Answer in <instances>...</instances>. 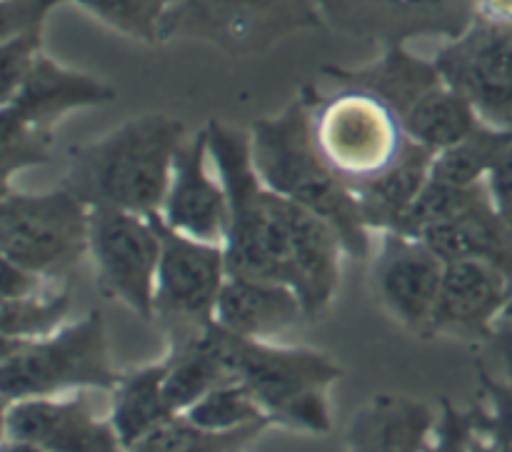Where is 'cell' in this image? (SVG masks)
<instances>
[{
  "label": "cell",
  "instance_id": "12",
  "mask_svg": "<svg viewBox=\"0 0 512 452\" xmlns=\"http://www.w3.org/2000/svg\"><path fill=\"white\" fill-rule=\"evenodd\" d=\"M373 283L380 305L408 333L430 338L445 260L425 240L403 233H380Z\"/></svg>",
  "mask_w": 512,
  "mask_h": 452
},
{
  "label": "cell",
  "instance_id": "18",
  "mask_svg": "<svg viewBox=\"0 0 512 452\" xmlns=\"http://www.w3.org/2000/svg\"><path fill=\"white\" fill-rule=\"evenodd\" d=\"M165 395L178 415L193 408L210 390L238 383V335L213 323L198 333L168 340Z\"/></svg>",
  "mask_w": 512,
  "mask_h": 452
},
{
  "label": "cell",
  "instance_id": "15",
  "mask_svg": "<svg viewBox=\"0 0 512 452\" xmlns=\"http://www.w3.org/2000/svg\"><path fill=\"white\" fill-rule=\"evenodd\" d=\"M210 165L208 130L203 128L178 150L160 218L175 233L223 245L230 223L228 190L218 173H210Z\"/></svg>",
  "mask_w": 512,
  "mask_h": 452
},
{
  "label": "cell",
  "instance_id": "36",
  "mask_svg": "<svg viewBox=\"0 0 512 452\" xmlns=\"http://www.w3.org/2000/svg\"><path fill=\"white\" fill-rule=\"evenodd\" d=\"M493 343L498 345L500 358L505 360V368H508L512 378V320H500L498 328H495Z\"/></svg>",
  "mask_w": 512,
  "mask_h": 452
},
{
  "label": "cell",
  "instance_id": "25",
  "mask_svg": "<svg viewBox=\"0 0 512 452\" xmlns=\"http://www.w3.org/2000/svg\"><path fill=\"white\" fill-rule=\"evenodd\" d=\"M433 158L435 153L410 140L393 168H388L383 175L355 190L370 230L393 233L398 228L403 215L408 213V208L430 180Z\"/></svg>",
  "mask_w": 512,
  "mask_h": 452
},
{
  "label": "cell",
  "instance_id": "10",
  "mask_svg": "<svg viewBox=\"0 0 512 452\" xmlns=\"http://www.w3.org/2000/svg\"><path fill=\"white\" fill-rule=\"evenodd\" d=\"M88 255L98 285L145 323H155L160 233L155 215L90 208Z\"/></svg>",
  "mask_w": 512,
  "mask_h": 452
},
{
  "label": "cell",
  "instance_id": "24",
  "mask_svg": "<svg viewBox=\"0 0 512 452\" xmlns=\"http://www.w3.org/2000/svg\"><path fill=\"white\" fill-rule=\"evenodd\" d=\"M165 373H168L165 360L125 370L120 383L110 393L108 418L125 450L178 415L170 408L165 395Z\"/></svg>",
  "mask_w": 512,
  "mask_h": 452
},
{
  "label": "cell",
  "instance_id": "21",
  "mask_svg": "<svg viewBox=\"0 0 512 452\" xmlns=\"http://www.w3.org/2000/svg\"><path fill=\"white\" fill-rule=\"evenodd\" d=\"M438 413L410 395H375L353 415L348 452H425Z\"/></svg>",
  "mask_w": 512,
  "mask_h": 452
},
{
  "label": "cell",
  "instance_id": "7",
  "mask_svg": "<svg viewBox=\"0 0 512 452\" xmlns=\"http://www.w3.org/2000/svg\"><path fill=\"white\" fill-rule=\"evenodd\" d=\"M313 135L330 168L353 190L393 168L410 143L390 105L343 85L333 95L313 88Z\"/></svg>",
  "mask_w": 512,
  "mask_h": 452
},
{
  "label": "cell",
  "instance_id": "16",
  "mask_svg": "<svg viewBox=\"0 0 512 452\" xmlns=\"http://www.w3.org/2000/svg\"><path fill=\"white\" fill-rule=\"evenodd\" d=\"M512 300V280L480 260L445 263L430 338L493 340Z\"/></svg>",
  "mask_w": 512,
  "mask_h": 452
},
{
  "label": "cell",
  "instance_id": "17",
  "mask_svg": "<svg viewBox=\"0 0 512 452\" xmlns=\"http://www.w3.org/2000/svg\"><path fill=\"white\" fill-rule=\"evenodd\" d=\"M323 18L355 35L378 33L388 45L405 35L448 33L458 38L475 20V0H318Z\"/></svg>",
  "mask_w": 512,
  "mask_h": 452
},
{
  "label": "cell",
  "instance_id": "5",
  "mask_svg": "<svg viewBox=\"0 0 512 452\" xmlns=\"http://www.w3.org/2000/svg\"><path fill=\"white\" fill-rule=\"evenodd\" d=\"M340 378L343 368L328 353L238 335V383L278 428L328 435L333 430L330 390Z\"/></svg>",
  "mask_w": 512,
  "mask_h": 452
},
{
  "label": "cell",
  "instance_id": "14",
  "mask_svg": "<svg viewBox=\"0 0 512 452\" xmlns=\"http://www.w3.org/2000/svg\"><path fill=\"white\" fill-rule=\"evenodd\" d=\"M115 100V90L103 80L80 70L63 68L40 53L18 88L0 100V128H23L53 135L65 115L98 108Z\"/></svg>",
  "mask_w": 512,
  "mask_h": 452
},
{
  "label": "cell",
  "instance_id": "33",
  "mask_svg": "<svg viewBox=\"0 0 512 452\" xmlns=\"http://www.w3.org/2000/svg\"><path fill=\"white\" fill-rule=\"evenodd\" d=\"M485 183H488L495 208L512 225V130L508 133V138H505L503 148H500Z\"/></svg>",
  "mask_w": 512,
  "mask_h": 452
},
{
  "label": "cell",
  "instance_id": "26",
  "mask_svg": "<svg viewBox=\"0 0 512 452\" xmlns=\"http://www.w3.org/2000/svg\"><path fill=\"white\" fill-rule=\"evenodd\" d=\"M480 123L483 120L478 118L473 105L458 90L450 88L445 80L400 120L405 135L413 143L428 148L430 153H440V150L460 143Z\"/></svg>",
  "mask_w": 512,
  "mask_h": 452
},
{
  "label": "cell",
  "instance_id": "32",
  "mask_svg": "<svg viewBox=\"0 0 512 452\" xmlns=\"http://www.w3.org/2000/svg\"><path fill=\"white\" fill-rule=\"evenodd\" d=\"M425 452H478L473 410H460L450 398L440 400L433 438Z\"/></svg>",
  "mask_w": 512,
  "mask_h": 452
},
{
  "label": "cell",
  "instance_id": "6",
  "mask_svg": "<svg viewBox=\"0 0 512 452\" xmlns=\"http://www.w3.org/2000/svg\"><path fill=\"white\" fill-rule=\"evenodd\" d=\"M90 205L58 185L48 193L3 188L0 250L5 263L45 280H65L88 255Z\"/></svg>",
  "mask_w": 512,
  "mask_h": 452
},
{
  "label": "cell",
  "instance_id": "3",
  "mask_svg": "<svg viewBox=\"0 0 512 452\" xmlns=\"http://www.w3.org/2000/svg\"><path fill=\"white\" fill-rule=\"evenodd\" d=\"M213 170L228 190V275L290 285L288 200L263 183L250 153V130L213 120L205 125Z\"/></svg>",
  "mask_w": 512,
  "mask_h": 452
},
{
  "label": "cell",
  "instance_id": "35",
  "mask_svg": "<svg viewBox=\"0 0 512 452\" xmlns=\"http://www.w3.org/2000/svg\"><path fill=\"white\" fill-rule=\"evenodd\" d=\"M475 18L512 28V0H475Z\"/></svg>",
  "mask_w": 512,
  "mask_h": 452
},
{
  "label": "cell",
  "instance_id": "8",
  "mask_svg": "<svg viewBox=\"0 0 512 452\" xmlns=\"http://www.w3.org/2000/svg\"><path fill=\"white\" fill-rule=\"evenodd\" d=\"M318 25H323L318 0H180L165 15L160 40L203 38L245 55Z\"/></svg>",
  "mask_w": 512,
  "mask_h": 452
},
{
  "label": "cell",
  "instance_id": "34",
  "mask_svg": "<svg viewBox=\"0 0 512 452\" xmlns=\"http://www.w3.org/2000/svg\"><path fill=\"white\" fill-rule=\"evenodd\" d=\"M48 283H58V280H45L40 275L30 273V270L18 268L13 263L3 260V298H20V295H30L35 290L45 288Z\"/></svg>",
  "mask_w": 512,
  "mask_h": 452
},
{
  "label": "cell",
  "instance_id": "31",
  "mask_svg": "<svg viewBox=\"0 0 512 452\" xmlns=\"http://www.w3.org/2000/svg\"><path fill=\"white\" fill-rule=\"evenodd\" d=\"M40 53H43V30H20L5 35L0 48V93H3L0 100L18 88Z\"/></svg>",
  "mask_w": 512,
  "mask_h": 452
},
{
  "label": "cell",
  "instance_id": "28",
  "mask_svg": "<svg viewBox=\"0 0 512 452\" xmlns=\"http://www.w3.org/2000/svg\"><path fill=\"white\" fill-rule=\"evenodd\" d=\"M508 133L510 130H500L488 123H480L468 138L435 153L430 178L440 180V183L458 185V188L483 185L488 180L490 168H493Z\"/></svg>",
  "mask_w": 512,
  "mask_h": 452
},
{
  "label": "cell",
  "instance_id": "19",
  "mask_svg": "<svg viewBox=\"0 0 512 452\" xmlns=\"http://www.w3.org/2000/svg\"><path fill=\"white\" fill-rule=\"evenodd\" d=\"M290 288L303 300L310 320L333 305L343 275V240L330 223L288 200Z\"/></svg>",
  "mask_w": 512,
  "mask_h": 452
},
{
  "label": "cell",
  "instance_id": "30",
  "mask_svg": "<svg viewBox=\"0 0 512 452\" xmlns=\"http://www.w3.org/2000/svg\"><path fill=\"white\" fill-rule=\"evenodd\" d=\"M183 415L200 430H210V433H230V430L250 428V425L260 423L273 425V420L265 415L255 395L243 383H225L210 390Z\"/></svg>",
  "mask_w": 512,
  "mask_h": 452
},
{
  "label": "cell",
  "instance_id": "20",
  "mask_svg": "<svg viewBox=\"0 0 512 452\" xmlns=\"http://www.w3.org/2000/svg\"><path fill=\"white\" fill-rule=\"evenodd\" d=\"M308 320L290 285L243 275H228L215 308V323L250 340H278Z\"/></svg>",
  "mask_w": 512,
  "mask_h": 452
},
{
  "label": "cell",
  "instance_id": "37",
  "mask_svg": "<svg viewBox=\"0 0 512 452\" xmlns=\"http://www.w3.org/2000/svg\"><path fill=\"white\" fill-rule=\"evenodd\" d=\"M3 452H45L30 443H18V440H5L3 443Z\"/></svg>",
  "mask_w": 512,
  "mask_h": 452
},
{
  "label": "cell",
  "instance_id": "11",
  "mask_svg": "<svg viewBox=\"0 0 512 452\" xmlns=\"http://www.w3.org/2000/svg\"><path fill=\"white\" fill-rule=\"evenodd\" d=\"M433 63L483 123L512 130V28L475 18L435 53Z\"/></svg>",
  "mask_w": 512,
  "mask_h": 452
},
{
  "label": "cell",
  "instance_id": "1",
  "mask_svg": "<svg viewBox=\"0 0 512 452\" xmlns=\"http://www.w3.org/2000/svg\"><path fill=\"white\" fill-rule=\"evenodd\" d=\"M250 153L263 183L280 198L335 228L348 258L370 255V233L355 190L335 173L313 135V88L250 128Z\"/></svg>",
  "mask_w": 512,
  "mask_h": 452
},
{
  "label": "cell",
  "instance_id": "38",
  "mask_svg": "<svg viewBox=\"0 0 512 452\" xmlns=\"http://www.w3.org/2000/svg\"><path fill=\"white\" fill-rule=\"evenodd\" d=\"M503 320H512V300H510V305H508V310H505V315H503Z\"/></svg>",
  "mask_w": 512,
  "mask_h": 452
},
{
  "label": "cell",
  "instance_id": "2",
  "mask_svg": "<svg viewBox=\"0 0 512 452\" xmlns=\"http://www.w3.org/2000/svg\"><path fill=\"white\" fill-rule=\"evenodd\" d=\"M185 125L165 113L125 120L93 143L70 148L63 183L90 208L155 215L168 195Z\"/></svg>",
  "mask_w": 512,
  "mask_h": 452
},
{
  "label": "cell",
  "instance_id": "13",
  "mask_svg": "<svg viewBox=\"0 0 512 452\" xmlns=\"http://www.w3.org/2000/svg\"><path fill=\"white\" fill-rule=\"evenodd\" d=\"M5 440L45 452H125L110 418H98L83 393L3 405Z\"/></svg>",
  "mask_w": 512,
  "mask_h": 452
},
{
  "label": "cell",
  "instance_id": "4",
  "mask_svg": "<svg viewBox=\"0 0 512 452\" xmlns=\"http://www.w3.org/2000/svg\"><path fill=\"white\" fill-rule=\"evenodd\" d=\"M123 373L113 365L108 328L100 310L65 323L43 338L3 340L0 395L5 403L60 398L85 390L113 393Z\"/></svg>",
  "mask_w": 512,
  "mask_h": 452
},
{
  "label": "cell",
  "instance_id": "29",
  "mask_svg": "<svg viewBox=\"0 0 512 452\" xmlns=\"http://www.w3.org/2000/svg\"><path fill=\"white\" fill-rule=\"evenodd\" d=\"M270 428L273 425L260 423L230 433H210L190 423L185 415H175L125 452H245Z\"/></svg>",
  "mask_w": 512,
  "mask_h": 452
},
{
  "label": "cell",
  "instance_id": "23",
  "mask_svg": "<svg viewBox=\"0 0 512 452\" xmlns=\"http://www.w3.org/2000/svg\"><path fill=\"white\" fill-rule=\"evenodd\" d=\"M60 3L80 5L118 33L143 43H158L170 13L160 0H3V38L20 30H43L48 13Z\"/></svg>",
  "mask_w": 512,
  "mask_h": 452
},
{
  "label": "cell",
  "instance_id": "9",
  "mask_svg": "<svg viewBox=\"0 0 512 452\" xmlns=\"http://www.w3.org/2000/svg\"><path fill=\"white\" fill-rule=\"evenodd\" d=\"M160 233V265L155 285V323L175 340L215 323L220 290L228 280L225 248L175 233L155 213Z\"/></svg>",
  "mask_w": 512,
  "mask_h": 452
},
{
  "label": "cell",
  "instance_id": "27",
  "mask_svg": "<svg viewBox=\"0 0 512 452\" xmlns=\"http://www.w3.org/2000/svg\"><path fill=\"white\" fill-rule=\"evenodd\" d=\"M70 308H73V298L65 280L48 283L45 288L20 295V298H3V305H0L3 340L43 338V335L55 333L68 323Z\"/></svg>",
  "mask_w": 512,
  "mask_h": 452
},
{
  "label": "cell",
  "instance_id": "22",
  "mask_svg": "<svg viewBox=\"0 0 512 452\" xmlns=\"http://www.w3.org/2000/svg\"><path fill=\"white\" fill-rule=\"evenodd\" d=\"M445 263L480 260L512 280V225L495 208L490 190H485L470 208L438 225L423 238Z\"/></svg>",
  "mask_w": 512,
  "mask_h": 452
}]
</instances>
